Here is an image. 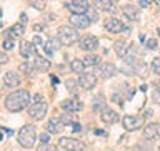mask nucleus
Masks as SVG:
<instances>
[{"label":"nucleus","mask_w":160,"mask_h":151,"mask_svg":"<svg viewBox=\"0 0 160 151\" xmlns=\"http://www.w3.org/2000/svg\"><path fill=\"white\" fill-rule=\"evenodd\" d=\"M30 92L27 89H17L10 92L5 99V108L10 113H20V111L30 108Z\"/></svg>","instance_id":"f257e3e1"},{"label":"nucleus","mask_w":160,"mask_h":151,"mask_svg":"<svg viewBox=\"0 0 160 151\" xmlns=\"http://www.w3.org/2000/svg\"><path fill=\"white\" fill-rule=\"evenodd\" d=\"M57 37H59L60 44L63 45H72L75 42H80V34L75 27H72L70 24H65V25H60L59 30H57Z\"/></svg>","instance_id":"f03ea898"},{"label":"nucleus","mask_w":160,"mask_h":151,"mask_svg":"<svg viewBox=\"0 0 160 151\" xmlns=\"http://www.w3.org/2000/svg\"><path fill=\"white\" fill-rule=\"evenodd\" d=\"M19 143L23 148H33L35 141H37V129L33 124H25L23 128H20L19 131Z\"/></svg>","instance_id":"7ed1b4c3"},{"label":"nucleus","mask_w":160,"mask_h":151,"mask_svg":"<svg viewBox=\"0 0 160 151\" xmlns=\"http://www.w3.org/2000/svg\"><path fill=\"white\" fill-rule=\"evenodd\" d=\"M63 7L68 8L72 15H85L90 8V3L85 0H68V2H63Z\"/></svg>","instance_id":"20e7f679"},{"label":"nucleus","mask_w":160,"mask_h":151,"mask_svg":"<svg viewBox=\"0 0 160 151\" xmlns=\"http://www.w3.org/2000/svg\"><path fill=\"white\" fill-rule=\"evenodd\" d=\"M143 123H145V116H130V114H127L123 116L122 119V124H123V128L127 131H135V129H140V128H143Z\"/></svg>","instance_id":"39448f33"},{"label":"nucleus","mask_w":160,"mask_h":151,"mask_svg":"<svg viewBox=\"0 0 160 151\" xmlns=\"http://www.w3.org/2000/svg\"><path fill=\"white\" fill-rule=\"evenodd\" d=\"M59 146L65 151H83L85 150V144L75 139V138H60Z\"/></svg>","instance_id":"423d86ee"},{"label":"nucleus","mask_w":160,"mask_h":151,"mask_svg":"<svg viewBox=\"0 0 160 151\" xmlns=\"http://www.w3.org/2000/svg\"><path fill=\"white\" fill-rule=\"evenodd\" d=\"M47 109H48L47 103H33L32 106L27 109V113H28V116L32 117V119L40 121V119H43V117H45Z\"/></svg>","instance_id":"0eeeda50"},{"label":"nucleus","mask_w":160,"mask_h":151,"mask_svg":"<svg viewBox=\"0 0 160 151\" xmlns=\"http://www.w3.org/2000/svg\"><path fill=\"white\" fill-rule=\"evenodd\" d=\"M105 29L110 32V34H120V32H128V29H125L123 22L115 19V17H110L105 20Z\"/></svg>","instance_id":"6e6552de"},{"label":"nucleus","mask_w":160,"mask_h":151,"mask_svg":"<svg viewBox=\"0 0 160 151\" xmlns=\"http://www.w3.org/2000/svg\"><path fill=\"white\" fill-rule=\"evenodd\" d=\"M80 49L85 52H93L99 49V39L95 35H83L80 39Z\"/></svg>","instance_id":"1a4fd4ad"},{"label":"nucleus","mask_w":160,"mask_h":151,"mask_svg":"<svg viewBox=\"0 0 160 151\" xmlns=\"http://www.w3.org/2000/svg\"><path fill=\"white\" fill-rule=\"evenodd\" d=\"M80 87L83 91H90L95 87V84H97V77H95V74H90V72H83V74L80 76Z\"/></svg>","instance_id":"9d476101"},{"label":"nucleus","mask_w":160,"mask_h":151,"mask_svg":"<svg viewBox=\"0 0 160 151\" xmlns=\"http://www.w3.org/2000/svg\"><path fill=\"white\" fill-rule=\"evenodd\" d=\"M70 25L72 27H75L77 30H80V29H87L92 22H90V19L87 17V14L85 15H70Z\"/></svg>","instance_id":"9b49d317"},{"label":"nucleus","mask_w":160,"mask_h":151,"mask_svg":"<svg viewBox=\"0 0 160 151\" xmlns=\"http://www.w3.org/2000/svg\"><path fill=\"white\" fill-rule=\"evenodd\" d=\"M143 138L145 139H157L160 138V123H150L143 126Z\"/></svg>","instance_id":"f8f14e48"},{"label":"nucleus","mask_w":160,"mask_h":151,"mask_svg":"<svg viewBox=\"0 0 160 151\" xmlns=\"http://www.w3.org/2000/svg\"><path fill=\"white\" fill-rule=\"evenodd\" d=\"M60 106H62V109H63V111L72 113V114L83 108V104L80 103V101H77V99H65V101H62V103H60Z\"/></svg>","instance_id":"ddd939ff"},{"label":"nucleus","mask_w":160,"mask_h":151,"mask_svg":"<svg viewBox=\"0 0 160 151\" xmlns=\"http://www.w3.org/2000/svg\"><path fill=\"white\" fill-rule=\"evenodd\" d=\"M122 12H123V15H125L128 20H132V22H137L140 19V8L133 7V5H130V3L123 5V7H122Z\"/></svg>","instance_id":"4468645a"},{"label":"nucleus","mask_w":160,"mask_h":151,"mask_svg":"<svg viewBox=\"0 0 160 151\" xmlns=\"http://www.w3.org/2000/svg\"><path fill=\"white\" fill-rule=\"evenodd\" d=\"M37 54V47L33 45V42H28V41H22L20 42V55L22 57H32V55Z\"/></svg>","instance_id":"2eb2a0df"},{"label":"nucleus","mask_w":160,"mask_h":151,"mask_svg":"<svg viewBox=\"0 0 160 151\" xmlns=\"http://www.w3.org/2000/svg\"><path fill=\"white\" fill-rule=\"evenodd\" d=\"M115 74H117V67L113 66L112 62H102L100 64V76L103 79H110Z\"/></svg>","instance_id":"dca6fc26"},{"label":"nucleus","mask_w":160,"mask_h":151,"mask_svg":"<svg viewBox=\"0 0 160 151\" xmlns=\"http://www.w3.org/2000/svg\"><path fill=\"white\" fill-rule=\"evenodd\" d=\"M3 84L7 87H17L20 84V76L13 71H8V72L3 74Z\"/></svg>","instance_id":"f3484780"},{"label":"nucleus","mask_w":160,"mask_h":151,"mask_svg":"<svg viewBox=\"0 0 160 151\" xmlns=\"http://www.w3.org/2000/svg\"><path fill=\"white\" fill-rule=\"evenodd\" d=\"M100 119H102L105 124H113V123H117V121H119V114H117L113 109L105 108V109L102 111V114H100Z\"/></svg>","instance_id":"a211bd4d"},{"label":"nucleus","mask_w":160,"mask_h":151,"mask_svg":"<svg viewBox=\"0 0 160 151\" xmlns=\"http://www.w3.org/2000/svg\"><path fill=\"white\" fill-rule=\"evenodd\" d=\"M62 126H63V124L60 123V119L52 117V119H48V123L45 124V129H47L48 134H59L60 131H62Z\"/></svg>","instance_id":"6ab92c4d"},{"label":"nucleus","mask_w":160,"mask_h":151,"mask_svg":"<svg viewBox=\"0 0 160 151\" xmlns=\"http://www.w3.org/2000/svg\"><path fill=\"white\" fill-rule=\"evenodd\" d=\"M50 66H52V62L48 61L47 57H35V61H33V69L35 71H40V72H45V71H48L50 69Z\"/></svg>","instance_id":"aec40b11"},{"label":"nucleus","mask_w":160,"mask_h":151,"mask_svg":"<svg viewBox=\"0 0 160 151\" xmlns=\"http://www.w3.org/2000/svg\"><path fill=\"white\" fill-rule=\"evenodd\" d=\"M8 32H10V39H19V37H22V34L25 32V27H23V24L22 22H19V24H15V25H12V27L8 29Z\"/></svg>","instance_id":"412c9836"},{"label":"nucleus","mask_w":160,"mask_h":151,"mask_svg":"<svg viewBox=\"0 0 160 151\" xmlns=\"http://www.w3.org/2000/svg\"><path fill=\"white\" fill-rule=\"evenodd\" d=\"M82 62H83V66H85V67L100 66V57H99V55H93V54H88V55H85V57L82 59Z\"/></svg>","instance_id":"4be33fe9"},{"label":"nucleus","mask_w":160,"mask_h":151,"mask_svg":"<svg viewBox=\"0 0 160 151\" xmlns=\"http://www.w3.org/2000/svg\"><path fill=\"white\" fill-rule=\"evenodd\" d=\"M133 72L135 74H139V76H147L148 74V67H147V64L145 62H135L133 64Z\"/></svg>","instance_id":"5701e85b"},{"label":"nucleus","mask_w":160,"mask_h":151,"mask_svg":"<svg viewBox=\"0 0 160 151\" xmlns=\"http://www.w3.org/2000/svg\"><path fill=\"white\" fill-rule=\"evenodd\" d=\"M70 69H72L75 74H83L85 66H83V62L80 61V59H73V61H70Z\"/></svg>","instance_id":"b1692460"},{"label":"nucleus","mask_w":160,"mask_h":151,"mask_svg":"<svg viewBox=\"0 0 160 151\" xmlns=\"http://www.w3.org/2000/svg\"><path fill=\"white\" fill-rule=\"evenodd\" d=\"M65 86H67V89H68V92L75 96V94H77V91H79V86H80V84L77 82V81H73V79H67V81H65Z\"/></svg>","instance_id":"393cba45"},{"label":"nucleus","mask_w":160,"mask_h":151,"mask_svg":"<svg viewBox=\"0 0 160 151\" xmlns=\"http://www.w3.org/2000/svg\"><path fill=\"white\" fill-rule=\"evenodd\" d=\"M97 5H100V8L105 10V12H108V14H113V12L117 10L113 2H97Z\"/></svg>","instance_id":"a878e982"},{"label":"nucleus","mask_w":160,"mask_h":151,"mask_svg":"<svg viewBox=\"0 0 160 151\" xmlns=\"http://www.w3.org/2000/svg\"><path fill=\"white\" fill-rule=\"evenodd\" d=\"M113 47H115V52H117V55H120V57H123V54H125V52H127V47H125V41H122V39L115 42V45H113Z\"/></svg>","instance_id":"bb28decb"},{"label":"nucleus","mask_w":160,"mask_h":151,"mask_svg":"<svg viewBox=\"0 0 160 151\" xmlns=\"http://www.w3.org/2000/svg\"><path fill=\"white\" fill-rule=\"evenodd\" d=\"M59 119H60V123L63 124V126H72V124H73V121H72V113H68V114L65 113V114H62Z\"/></svg>","instance_id":"cd10ccee"},{"label":"nucleus","mask_w":160,"mask_h":151,"mask_svg":"<svg viewBox=\"0 0 160 151\" xmlns=\"http://www.w3.org/2000/svg\"><path fill=\"white\" fill-rule=\"evenodd\" d=\"M93 109L95 111H103L105 109V103L102 101V96H99L95 99V103H93Z\"/></svg>","instance_id":"c85d7f7f"},{"label":"nucleus","mask_w":160,"mask_h":151,"mask_svg":"<svg viewBox=\"0 0 160 151\" xmlns=\"http://www.w3.org/2000/svg\"><path fill=\"white\" fill-rule=\"evenodd\" d=\"M87 17L90 19V22H97L99 20V12L97 10H93L92 7L88 8V12H87Z\"/></svg>","instance_id":"c756f323"},{"label":"nucleus","mask_w":160,"mask_h":151,"mask_svg":"<svg viewBox=\"0 0 160 151\" xmlns=\"http://www.w3.org/2000/svg\"><path fill=\"white\" fill-rule=\"evenodd\" d=\"M152 71L155 72V74L160 76V55L159 57H155V59L152 61Z\"/></svg>","instance_id":"7c9ffc66"},{"label":"nucleus","mask_w":160,"mask_h":151,"mask_svg":"<svg viewBox=\"0 0 160 151\" xmlns=\"http://www.w3.org/2000/svg\"><path fill=\"white\" fill-rule=\"evenodd\" d=\"M39 151H59V146H55V144H40Z\"/></svg>","instance_id":"2f4dec72"},{"label":"nucleus","mask_w":160,"mask_h":151,"mask_svg":"<svg viewBox=\"0 0 160 151\" xmlns=\"http://www.w3.org/2000/svg\"><path fill=\"white\" fill-rule=\"evenodd\" d=\"M19 69L22 71V72H25V74H30V72L33 71V64H27V62H23V64H20Z\"/></svg>","instance_id":"473e14b6"},{"label":"nucleus","mask_w":160,"mask_h":151,"mask_svg":"<svg viewBox=\"0 0 160 151\" xmlns=\"http://www.w3.org/2000/svg\"><path fill=\"white\" fill-rule=\"evenodd\" d=\"M2 47L3 50H12L13 49V39H7V41L2 42Z\"/></svg>","instance_id":"72a5a7b5"},{"label":"nucleus","mask_w":160,"mask_h":151,"mask_svg":"<svg viewBox=\"0 0 160 151\" xmlns=\"http://www.w3.org/2000/svg\"><path fill=\"white\" fill-rule=\"evenodd\" d=\"M28 5L37 8V10H43L45 8V2H28Z\"/></svg>","instance_id":"f704fd0d"},{"label":"nucleus","mask_w":160,"mask_h":151,"mask_svg":"<svg viewBox=\"0 0 160 151\" xmlns=\"http://www.w3.org/2000/svg\"><path fill=\"white\" fill-rule=\"evenodd\" d=\"M147 47L150 49V50H155V49L159 47V42H157V39H148V41H147Z\"/></svg>","instance_id":"c9c22d12"},{"label":"nucleus","mask_w":160,"mask_h":151,"mask_svg":"<svg viewBox=\"0 0 160 151\" xmlns=\"http://www.w3.org/2000/svg\"><path fill=\"white\" fill-rule=\"evenodd\" d=\"M40 144H50V134L48 133H42L40 134Z\"/></svg>","instance_id":"e433bc0d"},{"label":"nucleus","mask_w":160,"mask_h":151,"mask_svg":"<svg viewBox=\"0 0 160 151\" xmlns=\"http://www.w3.org/2000/svg\"><path fill=\"white\" fill-rule=\"evenodd\" d=\"M33 45H35V47H43V45H45L40 35H35V37H33Z\"/></svg>","instance_id":"4c0bfd02"},{"label":"nucleus","mask_w":160,"mask_h":151,"mask_svg":"<svg viewBox=\"0 0 160 151\" xmlns=\"http://www.w3.org/2000/svg\"><path fill=\"white\" fill-rule=\"evenodd\" d=\"M8 61H10V59H8V55H7L5 52H0V66H3V64H7Z\"/></svg>","instance_id":"58836bf2"},{"label":"nucleus","mask_w":160,"mask_h":151,"mask_svg":"<svg viewBox=\"0 0 160 151\" xmlns=\"http://www.w3.org/2000/svg\"><path fill=\"white\" fill-rule=\"evenodd\" d=\"M152 99H153V103L160 104V92H159V91H153V92H152Z\"/></svg>","instance_id":"ea45409f"},{"label":"nucleus","mask_w":160,"mask_h":151,"mask_svg":"<svg viewBox=\"0 0 160 151\" xmlns=\"http://www.w3.org/2000/svg\"><path fill=\"white\" fill-rule=\"evenodd\" d=\"M72 131L73 133H80V131H82V126H80L79 123H73L72 124Z\"/></svg>","instance_id":"a19ab883"},{"label":"nucleus","mask_w":160,"mask_h":151,"mask_svg":"<svg viewBox=\"0 0 160 151\" xmlns=\"http://www.w3.org/2000/svg\"><path fill=\"white\" fill-rule=\"evenodd\" d=\"M152 86L155 87V91H159V92H160V81H159V79H155V81L152 82Z\"/></svg>","instance_id":"79ce46f5"},{"label":"nucleus","mask_w":160,"mask_h":151,"mask_svg":"<svg viewBox=\"0 0 160 151\" xmlns=\"http://www.w3.org/2000/svg\"><path fill=\"white\" fill-rule=\"evenodd\" d=\"M33 101H35V103H43V97L40 96V94H35V96H33Z\"/></svg>","instance_id":"37998d69"},{"label":"nucleus","mask_w":160,"mask_h":151,"mask_svg":"<svg viewBox=\"0 0 160 151\" xmlns=\"http://www.w3.org/2000/svg\"><path fill=\"white\" fill-rule=\"evenodd\" d=\"M139 5H142V7H148V5H150V2H148V0H140Z\"/></svg>","instance_id":"c03bdc74"},{"label":"nucleus","mask_w":160,"mask_h":151,"mask_svg":"<svg viewBox=\"0 0 160 151\" xmlns=\"http://www.w3.org/2000/svg\"><path fill=\"white\" fill-rule=\"evenodd\" d=\"M95 134H99V136H103V134H105V131H102V129H97V131H95Z\"/></svg>","instance_id":"a18cd8bd"},{"label":"nucleus","mask_w":160,"mask_h":151,"mask_svg":"<svg viewBox=\"0 0 160 151\" xmlns=\"http://www.w3.org/2000/svg\"><path fill=\"white\" fill-rule=\"evenodd\" d=\"M52 82L53 84H59V77H57V76H52Z\"/></svg>","instance_id":"49530a36"},{"label":"nucleus","mask_w":160,"mask_h":151,"mask_svg":"<svg viewBox=\"0 0 160 151\" xmlns=\"http://www.w3.org/2000/svg\"><path fill=\"white\" fill-rule=\"evenodd\" d=\"M33 29H35V30H43V25H39V24H37V25H33Z\"/></svg>","instance_id":"de8ad7c7"},{"label":"nucleus","mask_w":160,"mask_h":151,"mask_svg":"<svg viewBox=\"0 0 160 151\" xmlns=\"http://www.w3.org/2000/svg\"><path fill=\"white\" fill-rule=\"evenodd\" d=\"M2 129L5 131V133H7V134H8V136H12V134H13V131H10V129H7V128H2Z\"/></svg>","instance_id":"09e8293b"},{"label":"nucleus","mask_w":160,"mask_h":151,"mask_svg":"<svg viewBox=\"0 0 160 151\" xmlns=\"http://www.w3.org/2000/svg\"><path fill=\"white\" fill-rule=\"evenodd\" d=\"M140 91H142V92H145V91H147V84H142V86H140Z\"/></svg>","instance_id":"8fccbe9b"},{"label":"nucleus","mask_w":160,"mask_h":151,"mask_svg":"<svg viewBox=\"0 0 160 151\" xmlns=\"http://www.w3.org/2000/svg\"><path fill=\"white\" fill-rule=\"evenodd\" d=\"M20 19H22V24H23V22L27 20V15H25V14H22V15H20Z\"/></svg>","instance_id":"3c124183"},{"label":"nucleus","mask_w":160,"mask_h":151,"mask_svg":"<svg viewBox=\"0 0 160 151\" xmlns=\"http://www.w3.org/2000/svg\"><path fill=\"white\" fill-rule=\"evenodd\" d=\"M2 139H3V134H2V131H0V141H2Z\"/></svg>","instance_id":"603ef678"},{"label":"nucleus","mask_w":160,"mask_h":151,"mask_svg":"<svg viewBox=\"0 0 160 151\" xmlns=\"http://www.w3.org/2000/svg\"><path fill=\"white\" fill-rule=\"evenodd\" d=\"M157 34H159V35H160V27H159V29H157Z\"/></svg>","instance_id":"864d4df0"},{"label":"nucleus","mask_w":160,"mask_h":151,"mask_svg":"<svg viewBox=\"0 0 160 151\" xmlns=\"http://www.w3.org/2000/svg\"><path fill=\"white\" fill-rule=\"evenodd\" d=\"M157 5H159V7H160V0H157Z\"/></svg>","instance_id":"5fc2aeb1"}]
</instances>
